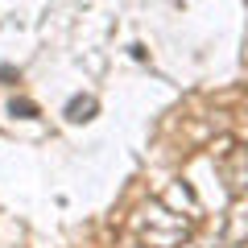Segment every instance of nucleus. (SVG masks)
<instances>
[{
	"instance_id": "nucleus-1",
	"label": "nucleus",
	"mask_w": 248,
	"mask_h": 248,
	"mask_svg": "<svg viewBox=\"0 0 248 248\" xmlns=\"http://www.w3.org/2000/svg\"><path fill=\"white\" fill-rule=\"evenodd\" d=\"M91 112H95V99H71V108H66V116L71 120H91Z\"/></svg>"
},
{
	"instance_id": "nucleus-2",
	"label": "nucleus",
	"mask_w": 248,
	"mask_h": 248,
	"mask_svg": "<svg viewBox=\"0 0 248 248\" xmlns=\"http://www.w3.org/2000/svg\"><path fill=\"white\" fill-rule=\"evenodd\" d=\"M232 157L244 166V174H232V186H236V190H244V186H248V149H236Z\"/></svg>"
}]
</instances>
